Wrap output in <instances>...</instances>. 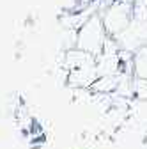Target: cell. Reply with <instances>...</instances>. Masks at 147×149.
<instances>
[{
	"label": "cell",
	"instance_id": "8992f818",
	"mask_svg": "<svg viewBox=\"0 0 147 149\" xmlns=\"http://www.w3.org/2000/svg\"><path fill=\"white\" fill-rule=\"evenodd\" d=\"M131 91H133V96L137 100L147 101V78H137V77H133V80H131Z\"/></svg>",
	"mask_w": 147,
	"mask_h": 149
},
{
	"label": "cell",
	"instance_id": "7a4b0ae2",
	"mask_svg": "<svg viewBox=\"0 0 147 149\" xmlns=\"http://www.w3.org/2000/svg\"><path fill=\"white\" fill-rule=\"evenodd\" d=\"M106 39H108V34L103 27L99 13H92L76 29L75 46L90 53V55H94V57H98L103 50V46H105V43H106Z\"/></svg>",
	"mask_w": 147,
	"mask_h": 149
},
{
	"label": "cell",
	"instance_id": "3957f363",
	"mask_svg": "<svg viewBox=\"0 0 147 149\" xmlns=\"http://www.w3.org/2000/svg\"><path fill=\"white\" fill-rule=\"evenodd\" d=\"M98 78V69H96V62L94 64H87L76 69H71L66 73V82L69 87L76 89V91H85L90 89Z\"/></svg>",
	"mask_w": 147,
	"mask_h": 149
},
{
	"label": "cell",
	"instance_id": "277c9868",
	"mask_svg": "<svg viewBox=\"0 0 147 149\" xmlns=\"http://www.w3.org/2000/svg\"><path fill=\"white\" fill-rule=\"evenodd\" d=\"M131 74L137 78H147V45L138 46L131 53Z\"/></svg>",
	"mask_w": 147,
	"mask_h": 149
},
{
	"label": "cell",
	"instance_id": "6da1fadb",
	"mask_svg": "<svg viewBox=\"0 0 147 149\" xmlns=\"http://www.w3.org/2000/svg\"><path fill=\"white\" fill-rule=\"evenodd\" d=\"M98 13L108 37L117 39L131 25V4L126 0H101Z\"/></svg>",
	"mask_w": 147,
	"mask_h": 149
},
{
	"label": "cell",
	"instance_id": "5b68a950",
	"mask_svg": "<svg viewBox=\"0 0 147 149\" xmlns=\"http://www.w3.org/2000/svg\"><path fill=\"white\" fill-rule=\"evenodd\" d=\"M131 22H147V0H133L131 2Z\"/></svg>",
	"mask_w": 147,
	"mask_h": 149
}]
</instances>
